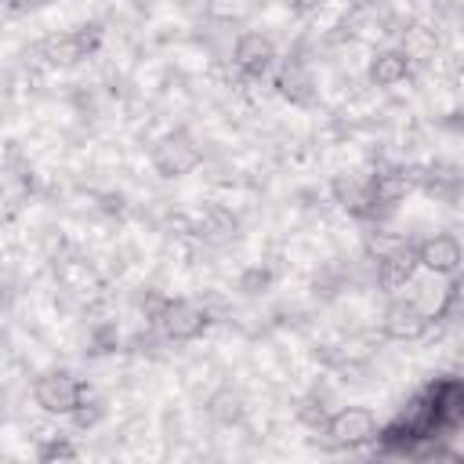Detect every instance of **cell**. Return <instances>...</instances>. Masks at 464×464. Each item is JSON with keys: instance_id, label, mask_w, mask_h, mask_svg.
Listing matches in <instances>:
<instances>
[{"instance_id": "6da1fadb", "label": "cell", "mask_w": 464, "mask_h": 464, "mask_svg": "<svg viewBox=\"0 0 464 464\" xmlns=\"http://www.w3.org/2000/svg\"><path fill=\"white\" fill-rule=\"evenodd\" d=\"M152 326L160 330V337H163L167 344H188V341H196V337L207 334L210 312H207L203 301H192V297H167Z\"/></svg>"}, {"instance_id": "7a4b0ae2", "label": "cell", "mask_w": 464, "mask_h": 464, "mask_svg": "<svg viewBox=\"0 0 464 464\" xmlns=\"http://www.w3.org/2000/svg\"><path fill=\"white\" fill-rule=\"evenodd\" d=\"M83 399H87V384L69 370H47L33 381V402L47 417H72Z\"/></svg>"}, {"instance_id": "3957f363", "label": "cell", "mask_w": 464, "mask_h": 464, "mask_svg": "<svg viewBox=\"0 0 464 464\" xmlns=\"http://www.w3.org/2000/svg\"><path fill=\"white\" fill-rule=\"evenodd\" d=\"M149 163H152V170L160 174V178H185V174H192L199 163H203V149L185 134V130H170V134H163L156 145H152V152H149Z\"/></svg>"}, {"instance_id": "277c9868", "label": "cell", "mask_w": 464, "mask_h": 464, "mask_svg": "<svg viewBox=\"0 0 464 464\" xmlns=\"http://www.w3.org/2000/svg\"><path fill=\"white\" fill-rule=\"evenodd\" d=\"M323 435H330V442L341 450H359V446L381 439V424H377L373 410H366V406H341L330 413Z\"/></svg>"}, {"instance_id": "5b68a950", "label": "cell", "mask_w": 464, "mask_h": 464, "mask_svg": "<svg viewBox=\"0 0 464 464\" xmlns=\"http://www.w3.org/2000/svg\"><path fill=\"white\" fill-rule=\"evenodd\" d=\"M276 58H279V47H276V40H272L268 33H261V29H243V33H236V40H232V65H236L243 76L261 80V76L276 65Z\"/></svg>"}, {"instance_id": "8992f818", "label": "cell", "mask_w": 464, "mask_h": 464, "mask_svg": "<svg viewBox=\"0 0 464 464\" xmlns=\"http://www.w3.org/2000/svg\"><path fill=\"white\" fill-rule=\"evenodd\" d=\"M431 326V315L413 297H392L381 312V334L388 341H420Z\"/></svg>"}, {"instance_id": "52a82bcc", "label": "cell", "mask_w": 464, "mask_h": 464, "mask_svg": "<svg viewBox=\"0 0 464 464\" xmlns=\"http://www.w3.org/2000/svg\"><path fill=\"white\" fill-rule=\"evenodd\" d=\"M417 265L420 272L453 279L464 268V243L453 232H431L428 239L417 243Z\"/></svg>"}, {"instance_id": "ba28073f", "label": "cell", "mask_w": 464, "mask_h": 464, "mask_svg": "<svg viewBox=\"0 0 464 464\" xmlns=\"http://www.w3.org/2000/svg\"><path fill=\"white\" fill-rule=\"evenodd\" d=\"M413 72V62L406 58V51L399 44H388V47H377L366 62V83L377 87V91H395L399 83H406Z\"/></svg>"}, {"instance_id": "9c48e42d", "label": "cell", "mask_w": 464, "mask_h": 464, "mask_svg": "<svg viewBox=\"0 0 464 464\" xmlns=\"http://www.w3.org/2000/svg\"><path fill=\"white\" fill-rule=\"evenodd\" d=\"M435 428H460L464 424V377H442L424 388Z\"/></svg>"}, {"instance_id": "30bf717a", "label": "cell", "mask_w": 464, "mask_h": 464, "mask_svg": "<svg viewBox=\"0 0 464 464\" xmlns=\"http://www.w3.org/2000/svg\"><path fill=\"white\" fill-rule=\"evenodd\" d=\"M276 91L290 102V105H312L319 98V80L312 72V65L304 58H286L279 65V76H276Z\"/></svg>"}, {"instance_id": "8fae6325", "label": "cell", "mask_w": 464, "mask_h": 464, "mask_svg": "<svg viewBox=\"0 0 464 464\" xmlns=\"http://www.w3.org/2000/svg\"><path fill=\"white\" fill-rule=\"evenodd\" d=\"M413 188H417V181L410 178L406 163H402V167H377V170H373V210H370V214H377V210H395Z\"/></svg>"}, {"instance_id": "7c38bea8", "label": "cell", "mask_w": 464, "mask_h": 464, "mask_svg": "<svg viewBox=\"0 0 464 464\" xmlns=\"http://www.w3.org/2000/svg\"><path fill=\"white\" fill-rule=\"evenodd\" d=\"M399 47L406 51V58L413 65H424V62H435L439 58V33L424 22H410L402 33H399Z\"/></svg>"}, {"instance_id": "4fadbf2b", "label": "cell", "mask_w": 464, "mask_h": 464, "mask_svg": "<svg viewBox=\"0 0 464 464\" xmlns=\"http://www.w3.org/2000/svg\"><path fill=\"white\" fill-rule=\"evenodd\" d=\"M272 283H276V272H272L268 265H261V261L246 265V268L236 276V290H239L243 297H261V294H268Z\"/></svg>"}, {"instance_id": "5bb4252c", "label": "cell", "mask_w": 464, "mask_h": 464, "mask_svg": "<svg viewBox=\"0 0 464 464\" xmlns=\"http://www.w3.org/2000/svg\"><path fill=\"white\" fill-rule=\"evenodd\" d=\"M207 413L218 420V424H236L243 417V399L232 392V388H221L207 399Z\"/></svg>"}, {"instance_id": "9a60e30c", "label": "cell", "mask_w": 464, "mask_h": 464, "mask_svg": "<svg viewBox=\"0 0 464 464\" xmlns=\"http://www.w3.org/2000/svg\"><path fill=\"white\" fill-rule=\"evenodd\" d=\"M87 344H91L87 352H94V355H102V352H116V344H120V326L109 323V319L94 323L91 334H87Z\"/></svg>"}, {"instance_id": "2e32d148", "label": "cell", "mask_w": 464, "mask_h": 464, "mask_svg": "<svg viewBox=\"0 0 464 464\" xmlns=\"http://www.w3.org/2000/svg\"><path fill=\"white\" fill-rule=\"evenodd\" d=\"M102 417H105V402H102V399H91V395H87V399L80 402V410H76V413H72L69 420H72V424H76L80 431H91V428H94V424H98Z\"/></svg>"}, {"instance_id": "e0dca14e", "label": "cell", "mask_w": 464, "mask_h": 464, "mask_svg": "<svg viewBox=\"0 0 464 464\" xmlns=\"http://www.w3.org/2000/svg\"><path fill=\"white\" fill-rule=\"evenodd\" d=\"M80 450L72 446V442H65V439H47L40 450H36V460L40 464H47V460H72Z\"/></svg>"}, {"instance_id": "ac0fdd59", "label": "cell", "mask_w": 464, "mask_h": 464, "mask_svg": "<svg viewBox=\"0 0 464 464\" xmlns=\"http://www.w3.org/2000/svg\"><path fill=\"white\" fill-rule=\"evenodd\" d=\"M294 11H319L323 4H330V0H286Z\"/></svg>"}, {"instance_id": "d6986e66", "label": "cell", "mask_w": 464, "mask_h": 464, "mask_svg": "<svg viewBox=\"0 0 464 464\" xmlns=\"http://www.w3.org/2000/svg\"><path fill=\"white\" fill-rule=\"evenodd\" d=\"M460 25H464V7H460Z\"/></svg>"}]
</instances>
